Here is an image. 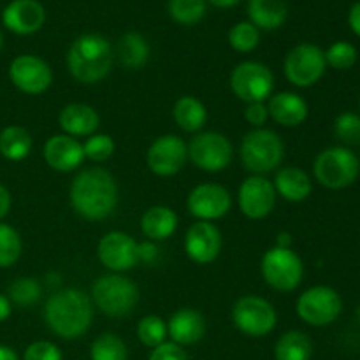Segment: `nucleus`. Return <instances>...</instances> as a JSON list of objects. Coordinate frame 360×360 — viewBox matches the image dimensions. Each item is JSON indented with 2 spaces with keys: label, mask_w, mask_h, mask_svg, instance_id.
<instances>
[{
  "label": "nucleus",
  "mask_w": 360,
  "mask_h": 360,
  "mask_svg": "<svg viewBox=\"0 0 360 360\" xmlns=\"http://www.w3.org/2000/svg\"><path fill=\"white\" fill-rule=\"evenodd\" d=\"M70 204L86 220H104L118 204V185L104 169H84L70 185Z\"/></svg>",
  "instance_id": "obj_1"
},
{
  "label": "nucleus",
  "mask_w": 360,
  "mask_h": 360,
  "mask_svg": "<svg viewBox=\"0 0 360 360\" xmlns=\"http://www.w3.org/2000/svg\"><path fill=\"white\" fill-rule=\"evenodd\" d=\"M94 306L91 299L77 288H67L53 294L44 308V320L49 329L63 340H76L90 329Z\"/></svg>",
  "instance_id": "obj_2"
},
{
  "label": "nucleus",
  "mask_w": 360,
  "mask_h": 360,
  "mask_svg": "<svg viewBox=\"0 0 360 360\" xmlns=\"http://www.w3.org/2000/svg\"><path fill=\"white\" fill-rule=\"evenodd\" d=\"M70 74L79 83L94 84L104 79L112 67V48L98 34H84L70 44L67 53Z\"/></svg>",
  "instance_id": "obj_3"
},
{
  "label": "nucleus",
  "mask_w": 360,
  "mask_h": 360,
  "mask_svg": "<svg viewBox=\"0 0 360 360\" xmlns=\"http://www.w3.org/2000/svg\"><path fill=\"white\" fill-rule=\"evenodd\" d=\"M285 146L276 132L267 129H255L245 136L241 143V160L248 171L257 176L271 172L281 164Z\"/></svg>",
  "instance_id": "obj_4"
},
{
  "label": "nucleus",
  "mask_w": 360,
  "mask_h": 360,
  "mask_svg": "<svg viewBox=\"0 0 360 360\" xmlns=\"http://www.w3.org/2000/svg\"><path fill=\"white\" fill-rule=\"evenodd\" d=\"M91 299L104 315L125 316L136 308L139 290L129 278L122 274H105L91 287Z\"/></svg>",
  "instance_id": "obj_5"
},
{
  "label": "nucleus",
  "mask_w": 360,
  "mask_h": 360,
  "mask_svg": "<svg viewBox=\"0 0 360 360\" xmlns=\"http://www.w3.org/2000/svg\"><path fill=\"white\" fill-rule=\"evenodd\" d=\"M313 171L320 185L330 190H341L350 186L357 179L360 162L348 148L333 146L323 150L316 157Z\"/></svg>",
  "instance_id": "obj_6"
},
{
  "label": "nucleus",
  "mask_w": 360,
  "mask_h": 360,
  "mask_svg": "<svg viewBox=\"0 0 360 360\" xmlns=\"http://www.w3.org/2000/svg\"><path fill=\"white\" fill-rule=\"evenodd\" d=\"M262 269L264 280L269 287L278 292H292L301 285L302 276H304V266L302 260L292 248H274L267 250L266 255L262 257Z\"/></svg>",
  "instance_id": "obj_7"
},
{
  "label": "nucleus",
  "mask_w": 360,
  "mask_h": 360,
  "mask_svg": "<svg viewBox=\"0 0 360 360\" xmlns=\"http://www.w3.org/2000/svg\"><path fill=\"white\" fill-rule=\"evenodd\" d=\"M276 309L269 301L257 295L241 297L232 308V322L250 338H264L276 327Z\"/></svg>",
  "instance_id": "obj_8"
},
{
  "label": "nucleus",
  "mask_w": 360,
  "mask_h": 360,
  "mask_svg": "<svg viewBox=\"0 0 360 360\" xmlns=\"http://www.w3.org/2000/svg\"><path fill=\"white\" fill-rule=\"evenodd\" d=\"M326 67V53L319 46L304 42L288 51L285 58V76L295 86L308 88L319 83Z\"/></svg>",
  "instance_id": "obj_9"
},
{
  "label": "nucleus",
  "mask_w": 360,
  "mask_h": 360,
  "mask_svg": "<svg viewBox=\"0 0 360 360\" xmlns=\"http://www.w3.org/2000/svg\"><path fill=\"white\" fill-rule=\"evenodd\" d=\"M231 88L236 94V97H239L246 104L264 102L273 94V72L264 63L243 62L232 70Z\"/></svg>",
  "instance_id": "obj_10"
},
{
  "label": "nucleus",
  "mask_w": 360,
  "mask_h": 360,
  "mask_svg": "<svg viewBox=\"0 0 360 360\" xmlns=\"http://www.w3.org/2000/svg\"><path fill=\"white\" fill-rule=\"evenodd\" d=\"M343 309V301L334 288L311 287L299 297L297 315L302 322L315 327L330 326Z\"/></svg>",
  "instance_id": "obj_11"
},
{
  "label": "nucleus",
  "mask_w": 360,
  "mask_h": 360,
  "mask_svg": "<svg viewBox=\"0 0 360 360\" xmlns=\"http://www.w3.org/2000/svg\"><path fill=\"white\" fill-rule=\"evenodd\" d=\"M232 144L218 132H202L192 139L188 146V157L200 171L220 172L232 162Z\"/></svg>",
  "instance_id": "obj_12"
},
{
  "label": "nucleus",
  "mask_w": 360,
  "mask_h": 360,
  "mask_svg": "<svg viewBox=\"0 0 360 360\" xmlns=\"http://www.w3.org/2000/svg\"><path fill=\"white\" fill-rule=\"evenodd\" d=\"M9 77L14 86L28 95H39L53 83L51 67L35 55H20L11 62Z\"/></svg>",
  "instance_id": "obj_13"
},
{
  "label": "nucleus",
  "mask_w": 360,
  "mask_h": 360,
  "mask_svg": "<svg viewBox=\"0 0 360 360\" xmlns=\"http://www.w3.org/2000/svg\"><path fill=\"white\" fill-rule=\"evenodd\" d=\"M188 146L174 134L160 136L148 148L146 162L157 176H174L185 167Z\"/></svg>",
  "instance_id": "obj_14"
},
{
  "label": "nucleus",
  "mask_w": 360,
  "mask_h": 360,
  "mask_svg": "<svg viewBox=\"0 0 360 360\" xmlns=\"http://www.w3.org/2000/svg\"><path fill=\"white\" fill-rule=\"evenodd\" d=\"M276 188L269 179L262 176H250L239 188V210L250 220H262L276 204Z\"/></svg>",
  "instance_id": "obj_15"
},
{
  "label": "nucleus",
  "mask_w": 360,
  "mask_h": 360,
  "mask_svg": "<svg viewBox=\"0 0 360 360\" xmlns=\"http://www.w3.org/2000/svg\"><path fill=\"white\" fill-rule=\"evenodd\" d=\"M232 206V197L227 188L214 183L195 186L188 195V211L200 221H213L225 217Z\"/></svg>",
  "instance_id": "obj_16"
},
{
  "label": "nucleus",
  "mask_w": 360,
  "mask_h": 360,
  "mask_svg": "<svg viewBox=\"0 0 360 360\" xmlns=\"http://www.w3.org/2000/svg\"><path fill=\"white\" fill-rule=\"evenodd\" d=\"M98 259L102 266L116 274L132 269L137 264V243L125 232L112 231L98 243Z\"/></svg>",
  "instance_id": "obj_17"
},
{
  "label": "nucleus",
  "mask_w": 360,
  "mask_h": 360,
  "mask_svg": "<svg viewBox=\"0 0 360 360\" xmlns=\"http://www.w3.org/2000/svg\"><path fill=\"white\" fill-rule=\"evenodd\" d=\"M185 252L195 264H210L221 252V234L211 221H197L188 229L185 238Z\"/></svg>",
  "instance_id": "obj_18"
},
{
  "label": "nucleus",
  "mask_w": 360,
  "mask_h": 360,
  "mask_svg": "<svg viewBox=\"0 0 360 360\" xmlns=\"http://www.w3.org/2000/svg\"><path fill=\"white\" fill-rule=\"evenodd\" d=\"M2 21L18 35H30L41 30L46 21V11L37 0H13L4 9Z\"/></svg>",
  "instance_id": "obj_19"
},
{
  "label": "nucleus",
  "mask_w": 360,
  "mask_h": 360,
  "mask_svg": "<svg viewBox=\"0 0 360 360\" xmlns=\"http://www.w3.org/2000/svg\"><path fill=\"white\" fill-rule=\"evenodd\" d=\"M44 160L58 172L76 171L84 160L83 144L67 134L49 137L44 144Z\"/></svg>",
  "instance_id": "obj_20"
},
{
  "label": "nucleus",
  "mask_w": 360,
  "mask_h": 360,
  "mask_svg": "<svg viewBox=\"0 0 360 360\" xmlns=\"http://www.w3.org/2000/svg\"><path fill=\"white\" fill-rule=\"evenodd\" d=\"M167 334L179 347L199 343L206 334V320L197 309H179L167 323Z\"/></svg>",
  "instance_id": "obj_21"
},
{
  "label": "nucleus",
  "mask_w": 360,
  "mask_h": 360,
  "mask_svg": "<svg viewBox=\"0 0 360 360\" xmlns=\"http://www.w3.org/2000/svg\"><path fill=\"white\" fill-rule=\"evenodd\" d=\"M269 116L281 127H299L308 118V104L304 98L292 91L271 95L267 104Z\"/></svg>",
  "instance_id": "obj_22"
},
{
  "label": "nucleus",
  "mask_w": 360,
  "mask_h": 360,
  "mask_svg": "<svg viewBox=\"0 0 360 360\" xmlns=\"http://www.w3.org/2000/svg\"><path fill=\"white\" fill-rule=\"evenodd\" d=\"M60 127L63 132L70 137H81V136H94L95 130L98 129V118L97 111L88 104H69L62 109L60 112Z\"/></svg>",
  "instance_id": "obj_23"
},
{
  "label": "nucleus",
  "mask_w": 360,
  "mask_h": 360,
  "mask_svg": "<svg viewBox=\"0 0 360 360\" xmlns=\"http://www.w3.org/2000/svg\"><path fill=\"white\" fill-rule=\"evenodd\" d=\"M248 16L259 30H276L287 21L288 4L287 0H250Z\"/></svg>",
  "instance_id": "obj_24"
},
{
  "label": "nucleus",
  "mask_w": 360,
  "mask_h": 360,
  "mask_svg": "<svg viewBox=\"0 0 360 360\" xmlns=\"http://www.w3.org/2000/svg\"><path fill=\"white\" fill-rule=\"evenodd\" d=\"M178 227V214L167 206H153L141 218L143 234L150 241H164L176 232Z\"/></svg>",
  "instance_id": "obj_25"
},
{
  "label": "nucleus",
  "mask_w": 360,
  "mask_h": 360,
  "mask_svg": "<svg viewBox=\"0 0 360 360\" xmlns=\"http://www.w3.org/2000/svg\"><path fill=\"white\" fill-rule=\"evenodd\" d=\"M274 188L288 202H301L306 200L311 193V179L302 169L299 167H283L276 174Z\"/></svg>",
  "instance_id": "obj_26"
},
{
  "label": "nucleus",
  "mask_w": 360,
  "mask_h": 360,
  "mask_svg": "<svg viewBox=\"0 0 360 360\" xmlns=\"http://www.w3.org/2000/svg\"><path fill=\"white\" fill-rule=\"evenodd\" d=\"M174 120L185 132H199L207 120L206 105L192 95H185L174 104Z\"/></svg>",
  "instance_id": "obj_27"
},
{
  "label": "nucleus",
  "mask_w": 360,
  "mask_h": 360,
  "mask_svg": "<svg viewBox=\"0 0 360 360\" xmlns=\"http://www.w3.org/2000/svg\"><path fill=\"white\" fill-rule=\"evenodd\" d=\"M32 151V137L23 127L11 125L0 132V153L11 162L27 158Z\"/></svg>",
  "instance_id": "obj_28"
},
{
  "label": "nucleus",
  "mask_w": 360,
  "mask_h": 360,
  "mask_svg": "<svg viewBox=\"0 0 360 360\" xmlns=\"http://www.w3.org/2000/svg\"><path fill=\"white\" fill-rule=\"evenodd\" d=\"M118 56L127 69H141L150 58V46L141 34L127 32L118 42Z\"/></svg>",
  "instance_id": "obj_29"
},
{
  "label": "nucleus",
  "mask_w": 360,
  "mask_h": 360,
  "mask_svg": "<svg viewBox=\"0 0 360 360\" xmlns=\"http://www.w3.org/2000/svg\"><path fill=\"white\" fill-rule=\"evenodd\" d=\"M313 345L301 330L285 333L274 347L276 360H311Z\"/></svg>",
  "instance_id": "obj_30"
},
{
  "label": "nucleus",
  "mask_w": 360,
  "mask_h": 360,
  "mask_svg": "<svg viewBox=\"0 0 360 360\" xmlns=\"http://www.w3.org/2000/svg\"><path fill=\"white\" fill-rule=\"evenodd\" d=\"M169 14L176 23L195 25L206 14V0H169Z\"/></svg>",
  "instance_id": "obj_31"
},
{
  "label": "nucleus",
  "mask_w": 360,
  "mask_h": 360,
  "mask_svg": "<svg viewBox=\"0 0 360 360\" xmlns=\"http://www.w3.org/2000/svg\"><path fill=\"white\" fill-rule=\"evenodd\" d=\"M260 30L252 21H239L229 32V44L239 53H250L259 46Z\"/></svg>",
  "instance_id": "obj_32"
},
{
  "label": "nucleus",
  "mask_w": 360,
  "mask_h": 360,
  "mask_svg": "<svg viewBox=\"0 0 360 360\" xmlns=\"http://www.w3.org/2000/svg\"><path fill=\"white\" fill-rule=\"evenodd\" d=\"M127 347L115 334H102L94 341L90 350L91 360H127Z\"/></svg>",
  "instance_id": "obj_33"
},
{
  "label": "nucleus",
  "mask_w": 360,
  "mask_h": 360,
  "mask_svg": "<svg viewBox=\"0 0 360 360\" xmlns=\"http://www.w3.org/2000/svg\"><path fill=\"white\" fill-rule=\"evenodd\" d=\"M9 301L18 306H32L41 299L42 288L34 278H18L7 288Z\"/></svg>",
  "instance_id": "obj_34"
},
{
  "label": "nucleus",
  "mask_w": 360,
  "mask_h": 360,
  "mask_svg": "<svg viewBox=\"0 0 360 360\" xmlns=\"http://www.w3.org/2000/svg\"><path fill=\"white\" fill-rule=\"evenodd\" d=\"M165 336H167V326L157 315L144 316L139 326H137V338H139L144 347H160L162 343H165Z\"/></svg>",
  "instance_id": "obj_35"
},
{
  "label": "nucleus",
  "mask_w": 360,
  "mask_h": 360,
  "mask_svg": "<svg viewBox=\"0 0 360 360\" xmlns=\"http://www.w3.org/2000/svg\"><path fill=\"white\" fill-rule=\"evenodd\" d=\"M21 238L11 225L0 224V267H11L21 257Z\"/></svg>",
  "instance_id": "obj_36"
},
{
  "label": "nucleus",
  "mask_w": 360,
  "mask_h": 360,
  "mask_svg": "<svg viewBox=\"0 0 360 360\" xmlns=\"http://www.w3.org/2000/svg\"><path fill=\"white\" fill-rule=\"evenodd\" d=\"M326 62L333 69L348 70L357 62V49L347 41H338L326 51Z\"/></svg>",
  "instance_id": "obj_37"
},
{
  "label": "nucleus",
  "mask_w": 360,
  "mask_h": 360,
  "mask_svg": "<svg viewBox=\"0 0 360 360\" xmlns=\"http://www.w3.org/2000/svg\"><path fill=\"white\" fill-rule=\"evenodd\" d=\"M334 134L341 143L348 146L360 144V116L355 112H343L336 118Z\"/></svg>",
  "instance_id": "obj_38"
},
{
  "label": "nucleus",
  "mask_w": 360,
  "mask_h": 360,
  "mask_svg": "<svg viewBox=\"0 0 360 360\" xmlns=\"http://www.w3.org/2000/svg\"><path fill=\"white\" fill-rule=\"evenodd\" d=\"M83 151L84 158H90L94 162H105L115 153V141L105 134H94L83 144Z\"/></svg>",
  "instance_id": "obj_39"
},
{
  "label": "nucleus",
  "mask_w": 360,
  "mask_h": 360,
  "mask_svg": "<svg viewBox=\"0 0 360 360\" xmlns=\"http://www.w3.org/2000/svg\"><path fill=\"white\" fill-rule=\"evenodd\" d=\"M25 360H62V352L49 341H35L25 350Z\"/></svg>",
  "instance_id": "obj_40"
},
{
  "label": "nucleus",
  "mask_w": 360,
  "mask_h": 360,
  "mask_svg": "<svg viewBox=\"0 0 360 360\" xmlns=\"http://www.w3.org/2000/svg\"><path fill=\"white\" fill-rule=\"evenodd\" d=\"M150 360H188L185 350L176 343H162L151 352Z\"/></svg>",
  "instance_id": "obj_41"
},
{
  "label": "nucleus",
  "mask_w": 360,
  "mask_h": 360,
  "mask_svg": "<svg viewBox=\"0 0 360 360\" xmlns=\"http://www.w3.org/2000/svg\"><path fill=\"white\" fill-rule=\"evenodd\" d=\"M267 118H269V111H267V105L264 102H252V104L246 105L245 120L250 125L260 129L267 122Z\"/></svg>",
  "instance_id": "obj_42"
},
{
  "label": "nucleus",
  "mask_w": 360,
  "mask_h": 360,
  "mask_svg": "<svg viewBox=\"0 0 360 360\" xmlns=\"http://www.w3.org/2000/svg\"><path fill=\"white\" fill-rule=\"evenodd\" d=\"M158 257V246L153 241H144L137 245V259L143 262H155Z\"/></svg>",
  "instance_id": "obj_43"
},
{
  "label": "nucleus",
  "mask_w": 360,
  "mask_h": 360,
  "mask_svg": "<svg viewBox=\"0 0 360 360\" xmlns=\"http://www.w3.org/2000/svg\"><path fill=\"white\" fill-rule=\"evenodd\" d=\"M348 23H350L352 32L360 37V0L352 6L350 14H348Z\"/></svg>",
  "instance_id": "obj_44"
},
{
  "label": "nucleus",
  "mask_w": 360,
  "mask_h": 360,
  "mask_svg": "<svg viewBox=\"0 0 360 360\" xmlns=\"http://www.w3.org/2000/svg\"><path fill=\"white\" fill-rule=\"evenodd\" d=\"M11 210V193L6 186L0 185V220L9 213Z\"/></svg>",
  "instance_id": "obj_45"
},
{
  "label": "nucleus",
  "mask_w": 360,
  "mask_h": 360,
  "mask_svg": "<svg viewBox=\"0 0 360 360\" xmlns=\"http://www.w3.org/2000/svg\"><path fill=\"white\" fill-rule=\"evenodd\" d=\"M11 316V301L9 297L0 294V322H6Z\"/></svg>",
  "instance_id": "obj_46"
},
{
  "label": "nucleus",
  "mask_w": 360,
  "mask_h": 360,
  "mask_svg": "<svg viewBox=\"0 0 360 360\" xmlns=\"http://www.w3.org/2000/svg\"><path fill=\"white\" fill-rule=\"evenodd\" d=\"M276 246L278 248H292V236L288 232H280L276 236Z\"/></svg>",
  "instance_id": "obj_47"
},
{
  "label": "nucleus",
  "mask_w": 360,
  "mask_h": 360,
  "mask_svg": "<svg viewBox=\"0 0 360 360\" xmlns=\"http://www.w3.org/2000/svg\"><path fill=\"white\" fill-rule=\"evenodd\" d=\"M0 360H18V355L9 347L0 345Z\"/></svg>",
  "instance_id": "obj_48"
},
{
  "label": "nucleus",
  "mask_w": 360,
  "mask_h": 360,
  "mask_svg": "<svg viewBox=\"0 0 360 360\" xmlns=\"http://www.w3.org/2000/svg\"><path fill=\"white\" fill-rule=\"evenodd\" d=\"M207 2H211L213 6H217V7H224V9H227V7L236 6L239 0H207Z\"/></svg>",
  "instance_id": "obj_49"
},
{
  "label": "nucleus",
  "mask_w": 360,
  "mask_h": 360,
  "mask_svg": "<svg viewBox=\"0 0 360 360\" xmlns=\"http://www.w3.org/2000/svg\"><path fill=\"white\" fill-rule=\"evenodd\" d=\"M357 316H359V320H360V304H359V308H357Z\"/></svg>",
  "instance_id": "obj_50"
},
{
  "label": "nucleus",
  "mask_w": 360,
  "mask_h": 360,
  "mask_svg": "<svg viewBox=\"0 0 360 360\" xmlns=\"http://www.w3.org/2000/svg\"><path fill=\"white\" fill-rule=\"evenodd\" d=\"M0 48H2V34H0Z\"/></svg>",
  "instance_id": "obj_51"
}]
</instances>
